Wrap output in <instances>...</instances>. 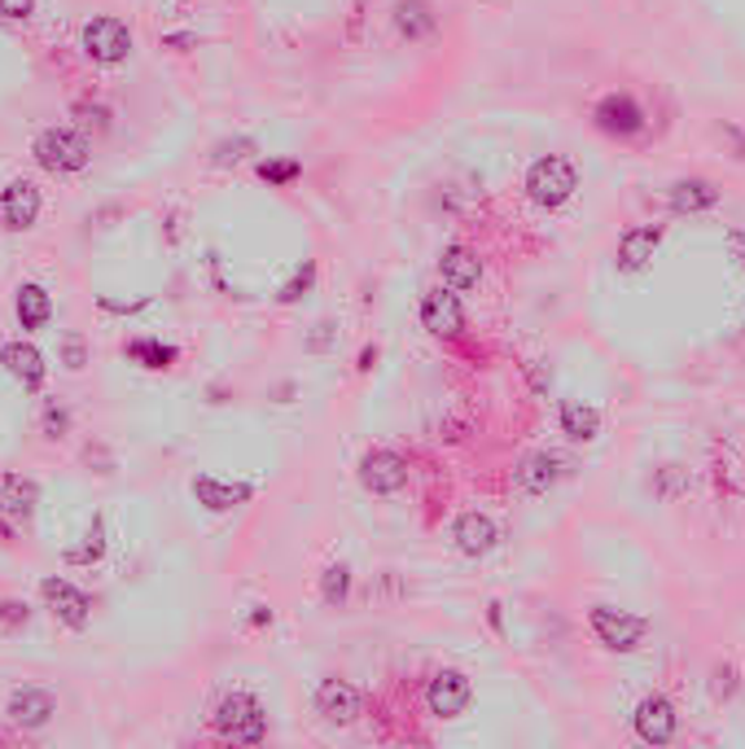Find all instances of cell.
<instances>
[{"label":"cell","mask_w":745,"mask_h":749,"mask_svg":"<svg viewBox=\"0 0 745 749\" xmlns=\"http://www.w3.org/2000/svg\"><path fill=\"white\" fill-rule=\"evenodd\" d=\"M211 728L233 746H259L267 737V715L250 693H229L211 710Z\"/></svg>","instance_id":"1"},{"label":"cell","mask_w":745,"mask_h":749,"mask_svg":"<svg viewBox=\"0 0 745 749\" xmlns=\"http://www.w3.org/2000/svg\"><path fill=\"white\" fill-rule=\"evenodd\" d=\"M31 154H35V162H40L44 171L66 176V171H84V167H88L93 145H88V136H84L80 127H44V131L35 136Z\"/></svg>","instance_id":"2"},{"label":"cell","mask_w":745,"mask_h":749,"mask_svg":"<svg viewBox=\"0 0 745 749\" xmlns=\"http://www.w3.org/2000/svg\"><path fill=\"white\" fill-rule=\"evenodd\" d=\"M575 189H579V171H575L570 158L548 154V158L531 162V171H526V193H531L535 207H548V211L566 207L575 198Z\"/></svg>","instance_id":"3"},{"label":"cell","mask_w":745,"mask_h":749,"mask_svg":"<svg viewBox=\"0 0 745 749\" xmlns=\"http://www.w3.org/2000/svg\"><path fill=\"white\" fill-rule=\"evenodd\" d=\"M80 49H84L93 62H102V66H119V62H127V53H132V31H127V22L102 13V18L84 22Z\"/></svg>","instance_id":"4"},{"label":"cell","mask_w":745,"mask_h":749,"mask_svg":"<svg viewBox=\"0 0 745 749\" xmlns=\"http://www.w3.org/2000/svg\"><path fill=\"white\" fill-rule=\"evenodd\" d=\"M360 487L372 496H395L408 487V461L390 447H372L360 456Z\"/></svg>","instance_id":"5"},{"label":"cell","mask_w":745,"mask_h":749,"mask_svg":"<svg viewBox=\"0 0 745 749\" xmlns=\"http://www.w3.org/2000/svg\"><path fill=\"white\" fill-rule=\"evenodd\" d=\"M588 623H592V635H597L606 648H615V653H631V648H640V640H644V619H636V614H627V610H615V605H597Z\"/></svg>","instance_id":"6"},{"label":"cell","mask_w":745,"mask_h":749,"mask_svg":"<svg viewBox=\"0 0 745 749\" xmlns=\"http://www.w3.org/2000/svg\"><path fill=\"white\" fill-rule=\"evenodd\" d=\"M470 701H474V688L461 671H439L426 688V706H430L434 719H457V715L470 710Z\"/></svg>","instance_id":"7"},{"label":"cell","mask_w":745,"mask_h":749,"mask_svg":"<svg viewBox=\"0 0 745 749\" xmlns=\"http://www.w3.org/2000/svg\"><path fill=\"white\" fill-rule=\"evenodd\" d=\"M360 710H365V701H360V693H356L347 679H321V684H316V715H321L325 724L351 728V724L360 719Z\"/></svg>","instance_id":"8"},{"label":"cell","mask_w":745,"mask_h":749,"mask_svg":"<svg viewBox=\"0 0 745 749\" xmlns=\"http://www.w3.org/2000/svg\"><path fill=\"white\" fill-rule=\"evenodd\" d=\"M40 220V189L31 180H9L0 189V229L27 233Z\"/></svg>","instance_id":"9"},{"label":"cell","mask_w":745,"mask_h":749,"mask_svg":"<svg viewBox=\"0 0 745 749\" xmlns=\"http://www.w3.org/2000/svg\"><path fill=\"white\" fill-rule=\"evenodd\" d=\"M40 597L49 601V610H53V619H62L66 626H75V631H84L88 619H93V601H88V592H80L75 583H66V579H44L40 583Z\"/></svg>","instance_id":"10"},{"label":"cell","mask_w":745,"mask_h":749,"mask_svg":"<svg viewBox=\"0 0 745 749\" xmlns=\"http://www.w3.org/2000/svg\"><path fill=\"white\" fill-rule=\"evenodd\" d=\"M421 329L434 334V338H457L465 329V312H461L457 289H430L421 298Z\"/></svg>","instance_id":"11"},{"label":"cell","mask_w":745,"mask_h":749,"mask_svg":"<svg viewBox=\"0 0 745 749\" xmlns=\"http://www.w3.org/2000/svg\"><path fill=\"white\" fill-rule=\"evenodd\" d=\"M675 728H680V715L662 693H653L636 706V732H640L644 746H667L675 737Z\"/></svg>","instance_id":"12"},{"label":"cell","mask_w":745,"mask_h":749,"mask_svg":"<svg viewBox=\"0 0 745 749\" xmlns=\"http://www.w3.org/2000/svg\"><path fill=\"white\" fill-rule=\"evenodd\" d=\"M4 715H9L13 728L35 732V728H44V724L57 715V701H53V693H44V688H13Z\"/></svg>","instance_id":"13"},{"label":"cell","mask_w":745,"mask_h":749,"mask_svg":"<svg viewBox=\"0 0 745 749\" xmlns=\"http://www.w3.org/2000/svg\"><path fill=\"white\" fill-rule=\"evenodd\" d=\"M452 539H457V548H461L465 557H487L500 544V526L487 513L470 508V513H461V517L452 521Z\"/></svg>","instance_id":"14"},{"label":"cell","mask_w":745,"mask_h":749,"mask_svg":"<svg viewBox=\"0 0 745 749\" xmlns=\"http://www.w3.org/2000/svg\"><path fill=\"white\" fill-rule=\"evenodd\" d=\"M592 119H597V127H601L606 136H636V131H644V110H640L636 97H627V93L601 97L597 110H592Z\"/></svg>","instance_id":"15"},{"label":"cell","mask_w":745,"mask_h":749,"mask_svg":"<svg viewBox=\"0 0 745 749\" xmlns=\"http://www.w3.org/2000/svg\"><path fill=\"white\" fill-rule=\"evenodd\" d=\"M439 276H443L448 289L465 294V289H474V285L483 281V263H479L465 246H448L439 254Z\"/></svg>","instance_id":"16"},{"label":"cell","mask_w":745,"mask_h":749,"mask_svg":"<svg viewBox=\"0 0 745 749\" xmlns=\"http://www.w3.org/2000/svg\"><path fill=\"white\" fill-rule=\"evenodd\" d=\"M658 246H662V229H653V224L627 229L619 242V267L622 272H644L649 259L658 254Z\"/></svg>","instance_id":"17"},{"label":"cell","mask_w":745,"mask_h":749,"mask_svg":"<svg viewBox=\"0 0 745 749\" xmlns=\"http://www.w3.org/2000/svg\"><path fill=\"white\" fill-rule=\"evenodd\" d=\"M0 365H4V373L13 377V381H22L27 390H35L44 381V356L31 342H4L0 347Z\"/></svg>","instance_id":"18"},{"label":"cell","mask_w":745,"mask_h":749,"mask_svg":"<svg viewBox=\"0 0 745 749\" xmlns=\"http://www.w3.org/2000/svg\"><path fill=\"white\" fill-rule=\"evenodd\" d=\"M395 31L408 40V44H417V40H430L434 35V27H439V18H434V9H430V0H395Z\"/></svg>","instance_id":"19"},{"label":"cell","mask_w":745,"mask_h":749,"mask_svg":"<svg viewBox=\"0 0 745 749\" xmlns=\"http://www.w3.org/2000/svg\"><path fill=\"white\" fill-rule=\"evenodd\" d=\"M250 496H254V487H246V483H220V478H207V474L193 478V499L211 513H229V508L246 504Z\"/></svg>","instance_id":"20"},{"label":"cell","mask_w":745,"mask_h":749,"mask_svg":"<svg viewBox=\"0 0 745 749\" xmlns=\"http://www.w3.org/2000/svg\"><path fill=\"white\" fill-rule=\"evenodd\" d=\"M720 202V189L711 180H680L671 189V211L675 215H697V211H711Z\"/></svg>","instance_id":"21"},{"label":"cell","mask_w":745,"mask_h":749,"mask_svg":"<svg viewBox=\"0 0 745 749\" xmlns=\"http://www.w3.org/2000/svg\"><path fill=\"white\" fill-rule=\"evenodd\" d=\"M35 499H40V492H35V483H27V478H18V474H4L0 470V513H9V517H31L35 513Z\"/></svg>","instance_id":"22"},{"label":"cell","mask_w":745,"mask_h":749,"mask_svg":"<svg viewBox=\"0 0 745 749\" xmlns=\"http://www.w3.org/2000/svg\"><path fill=\"white\" fill-rule=\"evenodd\" d=\"M597 430H601V412L592 403H579V399L562 403V434H570L575 443H592Z\"/></svg>","instance_id":"23"},{"label":"cell","mask_w":745,"mask_h":749,"mask_svg":"<svg viewBox=\"0 0 745 749\" xmlns=\"http://www.w3.org/2000/svg\"><path fill=\"white\" fill-rule=\"evenodd\" d=\"M553 483H557V456L535 452V456H526V461H522V470H517V487H522L526 496H544Z\"/></svg>","instance_id":"24"},{"label":"cell","mask_w":745,"mask_h":749,"mask_svg":"<svg viewBox=\"0 0 745 749\" xmlns=\"http://www.w3.org/2000/svg\"><path fill=\"white\" fill-rule=\"evenodd\" d=\"M49 316H53V298H49V289H40V285H22V289H18V325H22V329H44V325H49Z\"/></svg>","instance_id":"25"},{"label":"cell","mask_w":745,"mask_h":749,"mask_svg":"<svg viewBox=\"0 0 745 749\" xmlns=\"http://www.w3.org/2000/svg\"><path fill=\"white\" fill-rule=\"evenodd\" d=\"M127 360H136L140 369H171L176 365V347L154 342V338H136V342H127Z\"/></svg>","instance_id":"26"},{"label":"cell","mask_w":745,"mask_h":749,"mask_svg":"<svg viewBox=\"0 0 745 749\" xmlns=\"http://www.w3.org/2000/svg\"><path fill=\"white\" fill-rule=\"evenodd\" d=\"M102 552H106V521H93V526H88V535H84V544H80V548H71V552H66V561H71V566H88V561H97Z\"/></svg>","instance_id":"27"},{"label":"cell","mask_w":745,"mask_h":749,"mask_svg":"<svg viewBox=\"0 0 745 749\" xmlns=\"http://www.w3.org/2000/svg\"><path fill=\"white\" fill-rule=\"evenodd\" d=\"M347 592H351V570H347V566H329V570L321 574V597H325V605H343Z\"/></svg>","instance_id":"28"},{"label":"cell","mask_w":745,"mask_h":749,"mask_svg":"<svg viewBox=\"0 0 745 749\" xmlns=\"http://www.w3.org/2000/svg\"><path fill=\"white\" fill-rule=\"evenodd\" d=\"M75 119L84 131H111V110L102 102H75Z\"/></svg>","instance_id":"29"},{"label":"cell","mask_w":745,"mask_h":749,"mask_svg":"<svg viewBox=\"0 0 745 749\" xmlns=\"http://www.w3.org/2000/svg\"><path fill=\"white\" fill-rule=\"evenodd\" d=\"M246 154H254V140L238 136V140H220V145L211 149V162H216V167H229V162H242Z\"/></svg>","instance_id":"30"},{"label":"cell","mask_w":745,"mask_h":749,"mask_svg":"<svg viewBox=\"0 0 745 749\" xmlns=\"http://www.w3.org/2000/svg\"><path fill=\"white\" fill-rule=\"evenodd\" d=\"M62 365H66L71 373H80V369L88 365V351H84V338H80V334L62 338Z\"/></svg>","instance_id":"31"},{"label":"cell","mask_w":745,"mask_h":749,"mask_svg":"<svg viewBox=\"0 0 745 749\" xmlns=\"http://www.w3.org/2000/svg\"><path fill=\"white\" fill-rule=\"evenodd\" d=\"M298 171H303L298 162H259V176H263L267 184H290Z\"/></svg>","instance_id":"32"},{"label":"cell","mask_w":745,"mask_h":749,"mask_svg":"<svg viewBox=\"0 0 745 749\" xmlns=\"http://www.w3.org/2000/svg\"><path fill=\"white\" fill-rule=\"evenodd\" d=\"M27 619H31V610H27L22 601H0V626H4V631L27 626Z\"/></svg>","instance_id":"33"},{"label":"cell","mask_w":745,"mask_h":749,"mask_svg":"<svg viewBox=\"0 0 745 749\" xmlns=\"http://www.w3.org/2000/svg\"><path fill=\"white\" fill-rule=\"evenodd\" d=\"M312 276H316V267L307 263V267H303V272H298V276H294L285 289H281V303H294V298H303V294H307V285H312Z\"/></svg>","instance_id":"34"},{"label":"cell","mask_w":745,"mask_h":749,"mask_svg":"<svg viewBox=\"0 0 745 749\" xmlns=\"http://www.w3.org/2000/svg\"><path fill=\"white\" fill-rule=\"evenodd\" d=\"M44 434H49V439H62V434H66V412H62L57 403L44 408Z\"/></svg>","instance_id":"35"},{"label":"cell","mask_w":745,"mask_h":749,"mask_svg":"<svg viewBox=\"0 0 745 749\" xmlns=\"http://www.w3.org/2000/svg\"><path fill=\"white\" fill-rule=\"evenodd\" d=\"M31 13H35V0H0V18H9V22H22Z\"/></svg>","instance_id":"36"},{"label":"cell","mask_w":745,"mask_h":749,"mask_svg":"<svg viewBox=\"0 0 745 749\" xmlns=\"http://www.w3.org/2000/svg\"><path fill=\"white\" fill-rule=\"evenodd\" d=\"M737 246H742V259H745V238H737Z\"/></svg>","instance_id":"37"}]
</instances>
